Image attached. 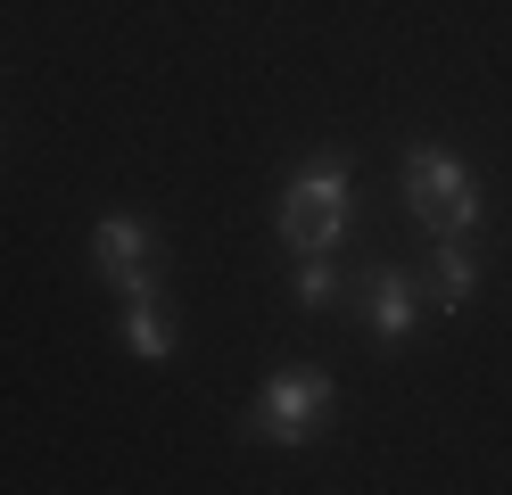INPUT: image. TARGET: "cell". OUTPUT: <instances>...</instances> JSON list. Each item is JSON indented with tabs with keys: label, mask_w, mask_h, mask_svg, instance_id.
I'll return each instance as SVG.
<instances>
[{
	"label": "cell",
	"mask_w": 512,
	"mask_h": 495,
	"mask_svg": "<svg viewBox=\"0 0 512 495\" xmlns=\"http://www.w3.org/2000/svg\"><path fill=\"white\" fill-rule=\"evenodd\" d=\"M405 207H413V223H430L438 240H463V231L479 223L471 165H463L455 149H438V141H413V149H405Z\"/></svg>",
	"instance_id": "1"
},
{
	"label": "cell",
	"mask_w": 512,
	"mask_h": 495,
	"mask_svg": "<svg viewBox=\"0 0 512 495\" xmlns=\"http://www.w3.org/2000/svg\"><path fill=\"white\" fill-rule=\"evenodd\" d=\"M347 223H356V190H347V165L339 157L306 165V174L281 190V240H290L298 256H331L347 240Z\"/></svg>",
	"instance_id": "2"
},
{
	"label": "cell",
	"mask_w": 512,
	"mask_h": 495,
	"mask_svg": "<svg viewBox=\"0 0 512 495\" xmlns=\"http://www.w3.org/2000/svg\"><path fill=\"white\" fill-rule=\"evenodd\" d=\"M331 405H339L331 372H273L265 396L248 405V438H265V446H306L314 429L331 421Z\"/></svg>",
	"instance_id": "3"
},
{
	"label": "cell",
	"mask_w": 512,
	"mask_h": 495,
	"mask_svg": "<svg viewBox=\"0 0 512 495\" xmlns=\"http://www.w3.org/2000/svg\"><path fill=\"white\" fill-rule=\"evenodd\" d=\"M91 264H100V281L116 297H157V240L141 215H100L91 231Z\"/></svg>",
	"instance_id": "4"
},
{
	"label": "cell",
	"mask_w": 512,
	"mask_h": 495,
	"mask_svg": "<svg viewBox=\"0 0 512 495\" xmlns=\"http://www.w3.org/2000/svg\"><path fill=\"white\" fill-rule=\"evenodd\" d=\"M364 322H372L389 347H405V339H413V273H397V264L364 273Z\"/></svg>",
	"instance_id": "5"
},
{
	"label": "cell",
	"mask_w": 512,
	"mask_h": 495,
	"mask_svg": "<svg viewBox=\"0 0 512 495\" xmlns=\"http://www.w3.org/2000/svg\"><path fill=\"white\" fill-rule=\"evenodd\" d=\"M124 347H133L141 363H166L174 355V322L149 306V297H124Z\"/></svg>",
	"instance_id": "6"
},
{
	"label": "cell",
	"mask_w": 512,
	"mask_h": 495,
	"mask_svg": "<svg viewBox=\"0 0 512 495\" xmlns=\"http://www.w3.org/2000/svg\"><path fill=\"white\" fill-rule=\"evenodd\" d=\"M430 281H438V297H446V306H471V289H479V264H471V248H463V240H438V256H430Z\"/></svg>",
	"instance_id": "7"
},
{
	"label": "cell",
	"mask_w": 512,
	"mask_h": 495,
	"mask_svg": "<svg viewBox=\"0 0 512 495\" xmlns=\"http://www.w3.org/2000/svg\"><path fill=\"white\" fill-rule=\"evenodd\" d=\"M339 297V264L331 256H306V273H298V306H331Z\"/></svg>",
	"instance_id": "8"
}]
</instances>
